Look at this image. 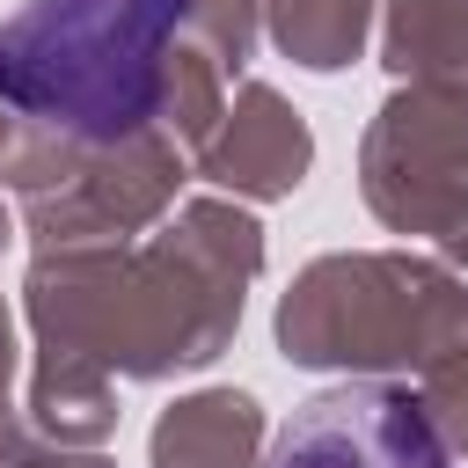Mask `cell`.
<instances>
[{"instance_id": "cell-1", "label": "cell", "mask_w": 468, "mask_h": 468, "mask_svg": "<svg viewBox=\"0 0 468 468\" xmlns=\"http://www.w3.org/2000/svg\"><path fill=\"white\" fill-rule=\"evenodd\" d=\"M183 0H29L0 22V102L80 139H124L161 95Z\"/></svg>"}, {"instance_id": "cell-2", "label": "cell", "mask_w": 468, "mask_h": 468, "mask_svg": "<svg viewBox=\"0 0 468 468\" xmlns=\"http://www.w3.org/2000/svg\"><path fill=\"white\" fill-rule=\"evenodd\" d=\"M271 468H453V461L410 388L344 380L278 424Z\"/></svg>"}]
</instances>
